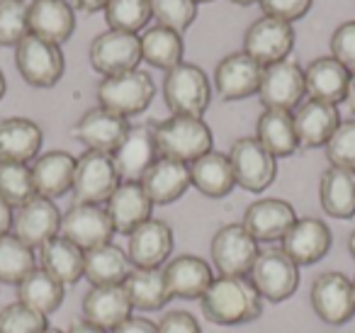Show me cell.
I'll return each mask as SVG.
<instances>
[{
  "instance_id": "obj_1",
  "label": "cell",
  "mask_w": 355,
  "mask_h": 333,
  "mask_svg": "<svg viewBox=\"0 0 355 333\" xmlns=\"http://www.w3.org/2000/svg\"><path fill=\"white\" fill-rule=\"evenodd\" d=\"M202 314L217 326H241L261 318L263 297L248 275H219L200 299Z\"/></svg>"
},
{
  "instance_id": "obj_2",
  "label": "cell",
  "mask_w": 355,
  "mask_h": 333,
  "mask_svg": "<svg viewBox=\"0 0 355 333\" xmlns=\"http://www.w3.org/2000/svg\"><path fill=\"white\" fill-rule=\"evenodd\" d=\"M158 153L163 158H173L180 163H193L200 156L212 151V129L202 117H183L171 114L163 122L151 124Z\"/></svg>"
},
{
  "instance_id": "obj_3",
  "label": "cell",
  "mask_w": 355,
  "mask_h": 333,
  "mask_svg": "<svg viewBox=\"0 0 355 333\" xmlns=\"http://www.w3.org/2000/svg\"><path fill=\"white\" fill-rule=\"evenodd\" d=\"M163 103L171 114L183 117H202L212 103V83L207 74L195 64H178L166 71L163 78Z\"/></svg>"
},
{
  "instance_id": "obj_4",
  "label": "cell",
  "mask_w": 355,
  "mask_h": 333,
  "mask_svg": "<svg viewBox=\"0 0 355 333\" xmlns=\"http://www.w3.org/2000/svg\"><path fill=\"white\" fill-rule=\"evenodd\" d=\"M98 103L100 108L119 114V117H134L141 114L156 95V83L146 71H127L119 76H107L98 85Z\"/></svg>"
},
{
  "instance_id": "obj_5",
  "label": "cell",
  "mask_w": 355,
  "mask_h": 333,
  "mask_svg": "<svg viewBox=\"0 0 355 333\" xmlns=\"http://www.w3.org/2000/svg\"><path fill=\"white\" fill-rule=\"evenodd\" d=\"M15 66L32 88H54L66 71V59L59 44L27 35L15 46Z\"/></svg>"
},
{
  "instance_id": "obj_6",
  "label": "cell",
  "mask_w": 355,
  "mask_h": 333,
  "mask_svg": "<svg viewBox=\"0 0 355 333\" xmlns=\"http://www.w3.org/2000/svg\"><path fill=\"white\" fill-rule=\"evenodd\" d=\"M309 302L314 314L329 326H343L355 316V287L353 280L338 270L321 273L311 282Z\"/></svg>"
},
{
  "instance_id": "obj_7",
  "label": "cell",
  "mask_w": 355,
  "mask_h": 333,
  "mask_svg": "<svg viewBox=\"0 0 355 333\" xmlns=\"http://www.w3.org/2000/svg\"><path fill=\"white\" fill-rule=\"evenodd\" d=\"M248 280L268 302H285L300 287V265L282 248L261 250V255L253 263Z\"/></svg>"
},
{
  "instance_id": "obj_8",
  "label": "cell",
  "mask_w": 355,
  "mask_h": 333,
  "mask_svg": "<svg viewBox=\"0 0 355 333\" xmlns=\"http://www.w3.org/2000/svg\"><path fill=\"white\" fill-rule=\"evenodd\" d=\"M236 185L248 192H263L277 178V158L256 137H241L229 148Z\"/></svg>"
},
{
  "instance_id": "obj_9",
  "label": "cell",
  "mask_w": 355,
  "mask_h": 333,
  "mask_svg": "<svg viewBox=\"0 0 355 333\" xmlns=\"http://www.w3.org/2000/svg\"><path fill=\"white\" fill-rule=\"evenodd\" d=\"M261 255V246L243 224H224L209 244L212 268L219 275H248Z\"/></svg>"
},
{
  "instance_id": "obj_10",
  "label": "cell",
  "mask_w": 355,
  "mask_h": 333,
  "mask_svg": "<svg viewBox=\"0 0 355 333\" xmlns=\"http://www.w3.org/2000/svg\"><path fill=\"white\" fill-rule=\"evenodd\" d=\"M119 173L110 153L85 151L76 158L73 197L83 205H105L119 185Z\"/></svg>"
},
{
  "instance_id": "obj_11",
  "label": "cell",
  "mask_w": 355,
  "mask_h": 333,
  "mask_svg": "<svg viewBox=\"0 0 355 333\" xmlns=\"http://www.w3.org/2000/svg\"><path fill=\"white\" fill-rule=\"evenodd\" d=\"M304 95H306L304 69L297 61L285 59L263 69L258 98H261V105L266 110H285V112H292V110H297L302 105Z\"/></svg>"
},
{
  "instance_id": "obj_12",
  "label": "cell",
  "mask_w": 355,
  "mask_h": 333,
  "mask_svg": "<svg viewBox=\"0 0 355 333\" xmlns=\"http://www.w3.org/2000/svg\"><path fill=\"white\" fill-rule=\"evenodd\" d=\"M88 56L90 66L98 74H103V78L119 76L139 69V64H141V42H139V35H132V32L107 30L90 42Z\"/></svg>"
},
{
  "instance_id": "obj_13",
  "label": "cell",
  "mask_w": 355,
  "mask_h": 333,
  "mask_svg": "<svg viewBox=\"0 0 355 333\" xmlns=\"http://www.w3.org/2000/svg\"><path fill=\"white\" fill-rule=\"evenodd\" d=\"M64 239L76 244L80 250L98 248V246L112 244L114 226L103 205H83L76 202L61 214V231Z\"/></svg>"
},
{
  "instance_id": "obj_14",
  "label": "cell",
  "mask_w": 355,
  "mask_h": 333,
  "mask_svg": "<svg viewBox=\"0 0 355 333\" xmlns=\"http://www.w3.org/2000/svg\"><path fill=\"white\" fill-rule=\"evenodd\" d=\"M295 40V27L290 22L263 15L243 35V51L266 69L270 64L290 59Z\"/></svg>"
},
{
  "instance_id": "obj_15",
  "label": "cell",
  "mask_w": 355,
  "mask_h": 333,
  "mask_svg": "<svg viewBox=\"0 0 355 333\" xmlns=\"http://www.w3.org/2000/svg\"><path fill=\"white\" fill-rule=\"evenodd\" d=\"M61 231V212L54 200L35 195L30 202L12 210V229L10 234L27 244L30 248L40 250L46 241L59 236Z\"/></svg>"
},
{
  "instance_id": "obj_16",
  "label": "cell",
  "mask_w": 355,
  "mask_h": 333,
  "mask_svg": "<svg viewBox=\"0 0 355 333\" xmlns=\"http://www.w3.org/2000/svg\"><path fill=\"white\" fill-rule=\"evenodd\" d=\"M263 78V66L246 51L227 54L214 69V90L227 103L246 100L258 93Z\"/></svg>"
},
{
  "instance_id": "obj_17",
  "label": "cell",
  "mask_w": 355,
  "mask_h": 333,
  "mask_svg": "<svg viewBox=\"0 0 355 333\" xmlns=\"http://www.w3.org/2000/svg\"><path fill=\"white\" fill-rule=\"evenodd\" d=\"M129 129H132V124H129L127 117H119V114L98 105L76 122L73 139L83 144L88 151H100L112 156L119 148V144L124 142Z\"/></svg>"
},
{
  "instance_id": "obj_18",
  "label": "cell",
  "mask_w": 355,
  "mask_h": 333,
  "mask_svg": "<svg viewBox=\"0 0 355 333\" xmlns=\"http://www.w3.org/2000/svg\"><path fill=\"white\" fill-rule=\"evenodd\" d=\"M163 280L171 299H202L214 280V268L200 255L183 253L163 265Z\"/></svg>"
},
{
  "instance_id": "obj_19",
  "label": "cell",
  "mask_w": 355,
  "mask_h": 333,
  "mask_svg": "<svg viewBox=\"0 0 355 333\" xmlns=\"http://www.w3.org/2000/svg\"><path fill=\"white\" fill-rule=\"evenodd\" d=\"M173 229L163 219H148L129 234L127 255L134 268H161L171 260Z\"/></svg>"
},
{
  "instance_id": "obj_20",
  "label": "cell",
  "mask_w": 355,
  "mask_h": 333,
  "mask_svg": "<svg viewBox=\"0 0 355 333\" xmlns=\"http://www.w3.org/2000/svg\"><path fill=\"white\" fill-rule=\"evenodd\" d=\"M300 219L295 212V207L287 200L280 197H263L256 200L253 205H248V210L243 212V221L246 231L253 239L261 244H270V241H282V236L290 231V226Z\"/></svg>"
},
{
  "instance_id": "obj_21",
  "label": "cell",
  "mask_w": 355,
  "mask_h": 333,
  "mask_svg": "<svg viewBox=\"0 0 355 333\" xmlns=\"http://www.w3.org/2000/svg\"><path fill=\"white\" fill-rule=\"evenodd\" d=\"M331 229L326 226V221L314 219V216H302L290 226L285 236L280 241V248L287 253V258H292L297 265H314L329 253L331 248Z\"/></svg>"
},
{
  "instance_id": "obj_22",
  "label": "cell",
  "mask_w": 355,
  "mask_h": 333,
  "mask_svg": "<svg viewBox=\"0 0 355 333\" xmlns=\"http://www.w3.org/2000/svg\"><path fill=\"white\" fill-rule=\"evenodd\" d=\"M158 158H161V153H158L151 127H132L127 132V137H124V142L119 144V148L112 153L119 180H132V182L141 180L144 173Z\"/></svg>"
},
{
  "instance_id": "obj_23",
  "label": "cell",
  "mask_w": 355,
  "mask_h": 333,
  "mask_svg": "<svg viewBox=\"0 0 355 333\" xmlns=\"http://www.w3.org/2000/svg\"><path fill=\"white\" fill-rule=\"evenodd\" d=\"M80 309H83V321L93 323V326L103 328V331H112L134 314V307L122 284L90 287L85 292Z\"/></svg>"
},
{
  "instance_id": "obj_24",
  "label": "cell",
  "mask_w": 355,
  "mask_h": 333,
  "mask_svg": "<svg viewBox=\"0 0 355 333\" xmlns=\"http://www.w3.org/2000/svg\"><path fill=\"white\" fill-rule=\"evenodd\" d=\"M105 210H107L110 221L114 226V234L129 236L137 226L151 219L153 202L144 192L141 182L122 180L117 185V190L110 195V200L105 202Z\"/></svg>"
},
{
  "instance_id": "obj_25",
  "label": "cell",
  "mask_w": 355,
  "mask_h": 333,
  "mask_svg": "<svg viewBox=\"0 0 355 333\" xmlns=\"http://www.w3.org/2000/svg\"><path fill=\"white\" fill-rule=\"evenodd\" d=\"M144 192L148 195V200L153 202V207L173 205L180 197L188 192L190 182V166L188 163L173 161V158H158L146 173H144L141 180Z\"/></svg>"
},
{
  "instance_id": "obj_26",
  "label": "cell",
  "mask_w": 355,
  "mask_h": 333,
  "mask_svg": "<svg viewBox=\"0 0 355 333\" xmlns=\"http://www.w3.org/2000/svg\"><path fill=\"white\" fill-rule=\"evenodd\" d=\"M44 132L27 117L0 119V163H30L40 156Z\"/></svg>"
},
{
  "instance_id": "obj_27",
  "label": "cell",
  "mask_w": 355,
  "mask_h": 333,
  "mask_svg": "<svg viewBox=\"0 0 355 333\" xmlns=\"http://www.w3.org/2000/svg\"><path fill=\"white\" fill-rule=\"evenodd\" d=\"M295 129L300 139V148H319L326 146L329 139L340 124L338 105L321 103V100H306L295 110Z\"/></svg>"
},
{
  "instance_id": "obj_28",
  "label": "cell",
  "mask_w": 355,
  "mask_h": 333,
  "mask_svg": "<svg viewBox=\"0 0 355 333\" xmlns=\"http://www.w3.org/2000/svg\"><path fill=\"white\" fill-rule=\"evenodd\" d=\"M76 30L73 6L66 0H32L30 3V35L51 44H66Z\"/></svg>"
},
{
  "instance_id": "obj_29",
  "label": "cell",
  "mask_w": 355,
  "mask_h": 333,
  "mask_svg": "<svg viewBox=\"0 0 355 333\" xmlns=\"http://www.w3.org/2000/svg\"><path fill=\"white\" fill-rule=\"evenodd\" d=\"M32 180L40 197L56 200L73 190L76 158L69 151H46L35 158L32 163Z\"/></svg>"
},
{
  "instance_id": "obj_30",
  "label": "cell",
  "mask_w": 355,
  "mask_h": 333,
  "mask_svg": "<svg viewBox=\"0 0 355 333\" xmlns=\"http://www.w3.org/2000/svg\"><path fill=\"white\" fill-rule=\"evenodd\" d=\"M350 71L340 66L334 56H319L304 69V85L306 95L311 100L338 105L345 100V88H348Z\"/></svg>"
},
{
  "instance_id": "obj_31",
  "label": "cell",
  "mask_w": 355,
  "mask_h": 333,
  "mask_svg": "<svg viewBox=\"0 0 355 333\" xmlns=\"http://www.w3.org/2000/svg\"><path fill=\"white\" fill-rule=\"evenodd\" d=\"M190 182L198 187L205 197H227L236 187V176H234L232 161L227 153L209 151L200 156L198 161L190 163Z\"/></svg>"
},
{
  "instance_id": "obj_32",
  "label": "cell",
  "mask_w": 355,
  "mask_h": 333,
  "mask_svg": "<svg viewBox=\"0 0 355 333\" xmlns=\"http://www.w3.org/2000/svg\"><path fill=\"white\" fill-rule=\"evenodd\" d=\"M319 202L334 219H350L355 214V171L326 168L319 182Z\"/></svg>"
},
{
  "instance_id": "obj_33",
  "label": "cell",
  "mask_w": 355,
  "mask_h": 333,
  "mask_svg": "<svg viewBox=\"0 0 355 333\" xmlns=\"http://www.w3.org/2000/svg\"><path fill=\"white\" fill-rule=\"evenodd\" d=\"M122 287L137 311H158L171 302L161 268H132Z\"/></svg>"
},
{
  "instance_id": "obj_34",
  "label": "cell",
  "mask_w": 355,
  "mask_h": 333,
  "mask_svg": "<svg viewBox=\"0 0 355 333\" xmlns=\"http://www.w3.org/2000/svg\"><path fill=\"white\" fill-rule=\"evenodd\" d=\"M85 250H80L76 244H71L64 236H54L40 248V268H44L49 275H54L59 282L76 284L83 278Z\"/></svg>"
},
{
  "instance_id": "obj_35",
  "label": "cell",
  "mask_w": 355,
  "mask_h": 333,
  "mask_svg": "<svg viewBox=\"0 0 355 333\" xmlns=\"http://www.w3.org/2000/svg\"><path fill=\"white\" fill-rule=\"evenodd\" d=\"M256 139L275 158H287L300 148L295 117L285 110H263L256 122Z\"/></svg>"
},
{
  "instance_id": "obj_36",
  "label": "cell",
  "mask_w": 355,
  "mask_h": 333,
  "mask_svg": "<svg viewBox=\"0 0 355 333\" xmlns=\"http://www.w3.org/2000/svg\"><path fill=\"white\" fill-rule=\"evenodd\" d=\"M64 299H66V284L59 282L54 275H49L40 265L17 284V302L27 304L30 309L44 314V316L54 314L64 304Z\"/></svg>"
},
{
  "instance_id": "obj_37",
  "label": "cell",
  "mask_w": 355,
  "mask_h": 333,
  "mask_svg": "<svg viewBox=\"0 0 355 333\" xmlns=\"http://www.w3.org/2000/svg\"><path fill=\"white\" fill-rule=\"evenodd\" d=\"M129 270H132L129 255L119 246L105 244L98 246V248L85 250L83 278L93 287H100V284H122L124 278L129 275Z\"/></svg>"
},
{
  "instance_id": "obj_38",
  "label": "cell",
  "mask_w": 355,
  "mask_h": 333,
  "mask_svg": "<svg viewBox=\"0 0 355 333\" xmlns=\"http://www.w3.org/2000/svg\"><path fill=\"white\" fill-rule=\"evenodd\" d=\"M139 42H141V61H146L153 69L171 71L178 64H183V35H178L168 27L153 25L139 37Z\"/></svg>"
},
{
  "instance_id": "obj_39",
  "label": "cell",
  "mask_w": 355,
  "mask_h": 333,
  "mask_svg": "<svg viewBox=\"0 0 355 333\" xmlns=\"http://www.w3.org/2000/svg\"><path fill=\"white\" fill-rule=\"evenodd\" d=\"M37 268L35 248L22 244L12 234L0 236V282L20 284Z\"/></svg>"
},
{
  "instance_id": "obj_40",
  "label": "cell",
  "mask_w": 355,
  "mask_h": 333,
  "mask_svg": "<svg viewBox=\"0 0 355 333\" xmlns=\"http://www.w3.org/2000/svg\"><path fill=\"white\" fill-rule=\"evenodd\" d=\"M35 195L32 168L27 163H0V200L17 210Z\"/></svg>"
},
{
  "instance_id": "obj_41",
  "label": "cell",
  "mask_w": 355,
  "mask_h": 333,
  "mask_svg": "<svg viewBox=\"0 0 355 333\" xmlns=\"http://www.w3.org/2000/svg\"><path fill=\"white\" fill-rule=\"evenodd\" d=\"M151 17L153 15L148 0H110L105 8V22L110 30L132 32V35L144 30Z\"/></svg>"
},
{
  "instance_id": "obj_42",
  "label": "cell",
  "mask_w": 355,
  "mask_h": 333,
  "mask_svg": "<svg viewBox=\"0 0 355 333\" xmlns=\"http://www.w3.org/2000/svg\"><path fill=\"white\" fill-rule=\"evenodd\" d=\"M30 35V6L25 0H0V46H17Z\"/></svg>"
},
{
  "instance_id": "obj_43",
  "label": "cell",
  "mask_w": 355,
  "mask_h": 333,
  "mask_svg": "<svg viewBox=\"0 0 355 333\" xmlns=\"http://www.w3.org/2000/svg\"><path fill=\"white\" fill-rule=\"evenodd\" d=\"M151 15L161 27L183 35L198 17V3L195 0H148Z\"/></svg>"
},
{
  "instance_id": "obj_44",
  "label": "cell",
  "mask_w": 355,
  "mask_h": 333,
  "mask_svg": "<svg viewBox=\"0 0 355 333\" xmlns=\"http://www.w3.org/2000/svg\"><path fill=\"white\" fill-rule=\"evenodd\" d=\"M46 326H49V316L35 311L22 302H12L0 309V333H42Z\"/></svg>"
},
{
  "instance_id": "obj_45",
  "label": "cell",
  "mask_w": 355,
  "mask_h": 333,
  "mask_svg": "<svg viewBox=\"0 0 355 333\" xmlns=\"http://www.w3.org/2000/svg\"><path fill=\"white\" fill-rule=\"evenodd\" d=\"M324 148L331 166L355 171V119H340L338 129Z\"/></svg>"
},
{
  "instance_id": "obj_46",
  "label": "cell",
  "mask_w": 355,
  "mask_h": 333,
  "mask_svg": "<svg viewBox=\"0 0 355 333\" xmlns=\"http://www.w3.org/2000/svg\"><path fill=\"white\" fill-rule=\"evenodd\" d=\"M331 56L353 74L355 71V22H343L331 35Z\"/></svg>"
},
{
  "instance_id": "obj_47",
  "label": "cell",
  "mask_w": 355,
  "mask_h": 333,
  "mask_svg": "<svg viewBox=\"0 0 355 333\" xmlns=\"http://www.w3.org/2000/svg\"><path fill=\"white\" fill-rule=\"evenodd\" d=\"M258 3L266 17H275L290 25L295 20H302L311 8V0H258Z\"/></svg>"
},
{
  "instance_id": "obj_48",
  "label": "cell",
  "mask_w": 355,
  "mask_h": 333,
  "mask_svg": "<svg viewBox=\"0 0 355 333\" xmlns=\"http://www.w3.org/2000/svg\"><path fill=\"white\" fill-rule=\"evenodd\" d=\"M158 333H202V326H200L198 316L190 311H168L166 316H161V321L156 323Z\"/></svg>"
},
{
  "instance_id": "obj_49",
  "label": "cell",
  "mask_w": 355,
  "mask_h": 333,
  "mask_svg": "<svg viewBox=\"0 0 355 333\" xmlns=\"http://www.w3.org/2000/svg\"><path fill=\"white\" fill-rule=\"evenodd\" d=\"M110 333H158L156 323L151 318L144 316H129L127 321H122L117 328H112Z\"/></svg>"
},
{
  "instance_id": "obj_50",
  "label": "cell",
  "mask_w": 355,
  "mask_h": 333,
  "mask_svg": "<svg viewBox=\"0 0 355 333\" xmlns=\"http://www.w3.org/2000/svg\"><path fill=\"white\" fill-rule=\"evenodd\" d=\"M12 229V207L0 200V236L10 234Z\"/></svg>"
},
{
  "instance_id": "obj_51",
  "label": "cell",
  "mask_w": 355,
  "mask_h": 333,
  "mask_svg": "<svg viewBox=\"0 0 355 333\" xmlns=\"http://www.w3.org/2000/svg\"><path fill=\"white\" fill-rule=\"evenodd\" d=\"M110 0H73V8H78L80 12H98L107 8Z\"/></svg>"
},
{
  "instance_id": "obj_52",
  "label": "cell",
  "mask_w": 355,
  "mask_h": 333,
  "mask_svg": "<svg viewBox=\"0 0 355 333\" xmlns=\"http://www.w3.org/2000/svg\"><path fill=\"white\" fill-rule=\"evenodd\" d=\"M66 333H110V331H103V328L93 326V323H88V321H76V323H71V328Z\"/></svg>"
},
{
  "instance_id": "obj_53",
  "label": "cell",
  "mask_w": 355,
  "mask_h": 333,
  "mask_svg": "<svg viewBox=\"0 0 355 333\" xmlns=\"http://www.w3.org/2000/svg\"><path fill=\"white\" fill-rule=\"evenodd\" d=\"M345 105L350 108V112L355 114V71L350 74V78H348V88H345V100H343Z\"/></svg>"
},
{
  "instance_id": "obj_54",
  "label": "cell",
  "mask_w": 355,
  "mask_h": 333,
  "mask_svg": "<svg viewBox=\"0 0 355 333\" xmlns=\"http://www.w3.org/2000/svg\"><path fill=\"white\" fill-rule=\"evenodd\" d=\"M6 90H8V80H6V74L0 69V100L6 98Z\"/></svg>"
},
{
  "instance_id": "obj_55",
  "label": "cell",
  "mask_w": 355,
  "mask_h": 333,
  "mask_svg": "<svg viewBox=\"0 0 355 333\" xmlns=\"http://www.w3.org/2000/svg\"><path fill=\"white\" fill-rule=\"evenodd\" d=\"M348 253L353 255V260H355V231L348 236Z\"/></svg>"
},
{
  "instance_id": "obj_56",
  "label": "cell",
  "mask_w": 355,
  "mask_h": 333,
  "mask_svg": "<svg viewBox=\"0 0 355 333\" xmlns=\"http://www.w3.org/2000/svg\"><path fill=\"white\" fill-rule=\"evenodd\" d=\"M232 3H236V6H253V3H258V0H232Z\"/></svg>"
},
{
  "instance_id": "obj_57",
  "label": "cell",
  "mask_w": 355,
  "mask_h": 333,
  "mask_svg": "<svg viewBox=\"0 0 355 333\" xmlns=\"http://www.w3.org/2000/svg\"><path fill=\"white\" fill-rule=\"evenodd\" d=\"M42 333H66V331H61V328H54V326H46Z\"/></svg>"
},
{
  "instance_id": "obj_58",
  "label": "cell",
  "mask_w": 355,
  "mask_h": 333,
  "mask_svg": "<svg viewBox=\"0 0 355 333\" xmlns=\"http://www.w3.org/2000/svg\"><path fill=\"white\" fill-rule=\"evenodd\" d=\"M195 3H198V6H200V3H212V0H195Z\"/></svg>"
},
{
  "instance_id": "obj_59",
  "label": "cell",
  "mask_w": 355,
  "mask_h": 333,
  "mask_svg": "<svg viewBox=\"0 0 355 333\" xmlns=\"http://www.w3.org/2000/svg\"><path fill=\"white\" fill-rule=\"evenodd\" d=\"M353 287H355V275H353Z\"/></svg>"
}]
</instances>
